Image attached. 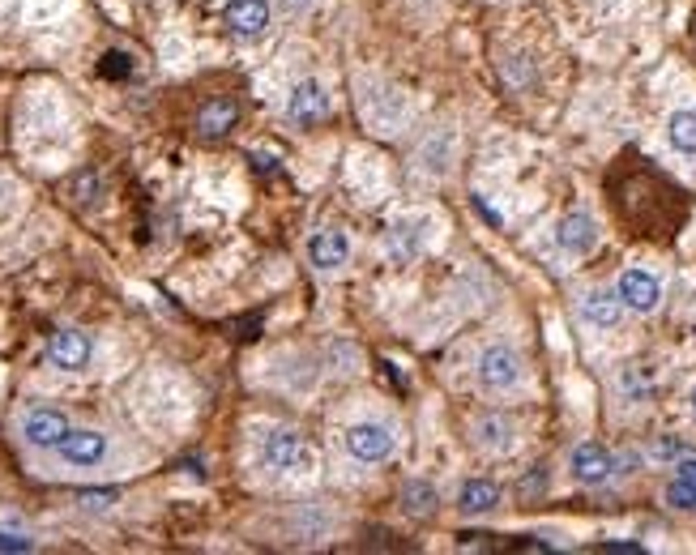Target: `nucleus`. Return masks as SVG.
Wrapping results in <instances>:
<instances>
[{"label": "nucleus", "instance_id": "nucleus-1", "mask_svg": "<svg viewBox=\"0 0 696 555\" xmlns=\"http://www.w3.org/2000/svg\"><path fill=\"white\" fill-rule=\"evenodd\" d=\"M329 111H334V103H329V90L316 82V77H304L287 99V116L299 124V129H312V124L329 120Z\"/></svg>", "mask_w": 696, "mask_h": 555}, {"label": "nucleus", "instance_id": "nucleus-2", "mask_svg": "<svg viewBox=\"0 0 696 555\" xmlns=\"http://www.w3.org/2000/svg\"><path fill=\"white\" fill-rule=\"evenodd\" d=\"M517 380H521L517 351H509V346H487V351L479 355V385L483 389L504 393V389H513Z\"/></svg>", "mask_w": 696, "mask_h": 555}, {"label": "nucleus", "instance_id": "nucleus-3", "mask_svg": "<svg viewBox=\"0 0 696 555\" xmlns=\"http://www.w3.org/2000/svg\"><path fill=\"white\" fill-rule=\"evenodd\" d=\"M615 295L624 299L628 312H654L662 304V282L650 274V269H624L620 274V287H615Z\"/></svg>", "mask_w": 696, "mask_h": 555}, {"label": "nucleus", "instance_id": "nucleus-4", "mask_svg": "<svg viewBox=\"0 0 696 555\" xmlns=\"http://www.w3.org/2000/svg\"><path fill=\"white\" fill-rule=\"evenodd\" d=\"M90 355H94V342L82 329H56L52 342H47V359H52L56 368H65V372H82L90 363Z\"/></svg>", "mask_w": 696, "mask_h": 555}, {"label": "nucleus", "instance_id": "nucleus-5", "mask_svg": "<svg viewBox=\"0 0 696 555\" xmlns=\"http://www.w3.org/2000/svg\"><path fill=\"white\" fill-rule=\"evenodd\" d=\"M346 453H351L355 462H385L393 453V432L385 423H355L351 432H346Z\"/></svg>", "mask_w": 696, "mask_h": 555}, {"label": "nucleus", "instance_id": "nucleus-6", "mask_svg": "<svg viewBox=\"0 0 696 555\" xmlns=\"http://www.w3.org/2000/svg\"><path fill=\"white\" fill-rule=\"evenodd\" d=\"M261 457H265V466H274V470H304L308 466L304 436L291 432V427H278V432L265 436Z\"/></svg>", "mask_w": 696, "mask_h": 555}, {"label": "nucleus", "instance_id": "nucleus-7", "mask_svg": "<svg viewBox=\"0 0 696 555\" xmlns=\"http://www.w3.org/2000/svg\"><path fill=\"white\" fill-rule=\"evenodd\" d=\"M223 18L235 39H261L270 30V0H227Z\"/></svg>", "mask_w": 696, "mask_h": 555}, {"label": "nucleus", "instance_id": "nucleus-8", "mask_svg": "<svg viewBox=\"0 0 696 555\" xmlns=\"http://www.w3.org/2000/svg\"><path fill=\"white\" fill-rule=\"evenodd\" d=\"M73 432L69 419L60 415V410L52 406H39V410H30V415L22 419V436L35 444V449H60V440H65Z\"/></svg>", "mask_w": 696, "mask_h": 555}, {"label": "nucleus", "instance_id": "nucleus-9", "mask_svg": "<svg viewBox=\"0 0 696 555\" xmlns=\"http://www.w3.org/2000/svg\"><path fill=\"white\" fill-rule=\"evenodd\" d=\"M556 244L568 252V257H585V252H594L598 248V222L590 214H564L560 218V231H556Z\"/></svg>", "mask_w": 696, "mask_h": 555}, {"label": "nucleus", "instance_id": "nucleus-10", "mask_svg": "<svg viewBox=\"0 0 696 555\" xmlns=\"http://www.w3.org/2000/svg\"><path fill=\"white\" fill-rule=\"evenodd\" d=\"M346 257H351V240H346V231H338V227L312 231V240H308V261H312L316 269H342Z\"/></svg>", "mask_w": 696, "mask_h": 555}, {"label": "nucleus", "instance_id": "nucleus-11", "mask_svg": "<svg viewBox=\"0 0 696 555\" xmlns=\"http://www.w3.org/2000/svg\"><path fill=\"white\" fill-rule=\"evenodd\" d=\"M611 470H615V457L603 449V444H577V449H573V474H577V483L598 487V483L611 479Z\"/></svg>", "mask_w": 696, "mask_h": 555}, {"label": "nucleus", "instance_id": "nucleus-12", "mask_svg": "<svg viewBox=\"0 0 696 555\" xmlns=\"http://www.w3.org/2000/svg\"><path fill=\"white\" fill-rule=\"evenodd\" d=\"M60 457H65L69 466H99L107 457V436L103 432H90V427H82V432H69L65 440H60Z\"/></svg>", "mask_w": 696, "mask_h": 555}, {"label": "nucleus", "instance_id": "nucleus-13", "mask_svg": "<svg viewBox=\"0 0 696 555\" xmlns=\"http://www.w3.org/2000/svg\"><path fill=\"white\" fill-rule=\"evenodd\" d=\"M624 312H628L624 299L611 295V291H590V295L581 299V316H585V321H590L594 329H615V325L624 321Z\"/></svg>", "mask_w": 696, "mask_h": 555}, {"label": "nucleus", "instance_id": "nucleus-14", "mask_svg": "<svg viewBox=\"0 0 696 555\" xmlns=\"http://www.w3.org/2000/svg\"><path fill=\"white\" fill-rule=\"evenodd\" d=\"M496 504H500V487L487 483V479H466L462 491H457V509L466 517H483V513H492Z\"/></svg>", "mask_w": 696, "mask_h": 555}, {"label": "nucleus", "instance_id": "nucleus-15", "mask_svg": "<svg viewBox=\"0 0 696 555\" xmlns=\"http://www.w3.org/2000/svg\"><path fill=\"white\" fill-rule=\"evenodd\" d=\"M235 120H240V107H235V99H210V103L197 111L201 137H223V133L235 129Z\"/></svg>", "mask_w": 696, "mask_h": 555}, {"label": "nucleus", "instance_id": "nucleus-16", "mask_svg": "<svg viewBox=\"0 0 696 555\" xmlns=\"http://www.w3.org/2000/svg\"><path fill=\"white\" fill-rule=\"evenodd\" d=\"M667 141L679 154H696V111L692 107L675 111V116L667 120Z\"/></svg>", "mask_w": 696, "mask_h": 555}, {"label": "nucleus", "instance_id": "nucleus-17", "mask_svg": "<svg viewBox=\"0 0 696 555\" xmlns=\"http://www.w3.org/2000/svg\"><path fill=\"white\" fill-rule=\"evenodd\" d=\"M402 504H406V513L410 517H432L436 513V504H440V496H436V487L432 483H406L402 487Z\"/></svg>", "mask_w": 696, "mask_h": 555}, {"label": "nucleus", "instance_id": "nucleus-18", "mask_svg": "<svg viewBox=\"0 0 696 555\" xmlns=\"http://www.w3.org/2000/svg\"><path fill=\"white\" fill-rule=\"evenodd\" d=\"M620 385H624V393H632V398H645V393L654 389V368H641V363H632V368H624Z\"/></svg>", "mask_w": 696, "mask_h": 555}, {"label": "nucleus", "instance_id": "nucleus-19", "mask_svg": "<svg viewBox=\"0 0 696 555\" xmlns=\"http://www.w3.org/2000/svg\"><path fill=\"white\" fill-rule=\"evenodd\" d=\"M667 504H671V509H679V513H696V483H688V479H679V474H675V483H667Z\"/></svg>", "mask_w": 696, "mask_h": 555}, {"label": "nucleus", "instance_id": "nucleus-20", "mask_svg": "<svg viewBox=\"0 0 696 555\" xmlns=\"http://www.w3.org/2000/svg\"><path fill=\"white\" fill-rule=\"evenodd\" d=\"M479 432H483L487 449H509V444H513V427L504 423V419H483Z\"/></svg>", "mask_w": 696, "mask_h": 555}, {"label": "nucleus", "instance_id": "nucleus-21", "mask_svg": "<svg viewBox=\"0 0 696 555\" xmlns=\"http://www.w3.org/2000/svg\"><path fill=\"white\" fill-rule=\"evenodd\" d=\"M77 500H82L86 509H107V504H116V500H120V491H116V487H99V491H77Z\"/></svg>", "mask_w": 696, "mask_h": 555}, {"label": "nucleus", "instance_id": "nucleus-22", "mask_svg": "<svg viewBox=\"0 0 696 555\" xmlns=\"http://www.w3.org/2000/svg\"><path fill=\"white\" fill-rule=\"evenodd\" d=\"M133 73V65H129V56L124 52H107L103 56V77H129Z\"/></svg>", "mask_w": 696, "mask_h": 555}, {"label": "nucleus", "instance_id": "nucleus-23", "mask_svg": "<svg viewBox=\"0 0 696 555\" xmlns=\"http://www.w3.org/2000/svg\"><path fill=\"white\" fill-rule=\"evenodd\" d=\"M0 551H13V555H22V551H35V543H30V538H13V534H0Z\"/></svg>", "mask_w": 696, "mask_h": 555}, {"label": "nucleus", "instance_id": "nucleus-24", "mask_svg": "<svg viewBox=\"0 0 696 555\" xmlns=\"http://www.w3.org/2000/svg\"><path fill=\"white\" fill-rule=\"evenodd\" d=\"M598 551H607V555H641L645 547L641 543H603Z\"/></svg>", "mask_w": 696, "mask_h": 555}, {"label": "nucleus", "instance_id": "nucleus-25", "mask_svg": "<svg viewBox=\"0 0 696 555\" xmlns=\"http://www.w3.org/2000/svg\"><path fill=\"white\" fill-rule=\"evenodd\" d=\"M675 474H679V479H688V483H696V457H679Z\"/></svg>", "mask_w": 696, "mask_h": 555}, {"label": "nucleus", "instance_id": "nucleus-26", "mask_svg": "<svg viewBox=\"0 0 696 555\" xmlns=\"http://www.w3.org/2000/svg\"><path fill=\"white\" fill-rule=\"evenodd\" d=\"M543 483H547L543 470H539V474H526V479H521V496H530V491H543Z\"/></svg>", "mask_w": 696, "mask_h": 555}, {"label": "nucleus", "instance_id": "nucleus-27", "mask_svg": "<svg viewBox=\"0 0 696 555\" xmlns=\"http://www.w3.org/2000/svg\"><path fill=\"white\" fill-rule=\"evenodd\" d=\"M671 453H679V444H675V440H662V444H658V457H671Z\"/></svg>", "mask_w": 696, "mask_h": 555}, {"label": "nucleus", "instance_id": "nucleus-28", "mask_svg": "<svg viewBox=\"0 0 696 555\" xmlns=\"http://www.w3.org/2000/svg\"><path fill=\"white\" fill-rule=\"evenodd\" d=\"M688 402H692V419H696V389H692V398H688Z\"/></svg>", "mask_w": 696, "mask_h": 555}]
</instances>
